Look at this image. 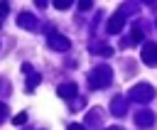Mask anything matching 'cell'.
Wrapping results in <instances>:
<instances>
[{"instance_id":"1","label":"cell","mask_w":157,"mask_h":130,"mask_svg":"<svg viewBox=\"0 0 157 130\" xmlns=\"http://www.w3.org/2000/svg\"><path fill=\"white\" fill-rule=\"evenodd\" d=\"M110 81H113L110 66H96V69L88 74V86H91V88H108Z\"/></svg>"},{"instance_id":"2","label":"cell","mask_w":157,"mask_h":130,"mask_svg":"<svg viewBox=\"0 0 157 130\" xmlns=\"http://www.w3.org/2000/svg\"><path fill=\"white\" fill-rule=\"evenodd\" d=\"M128 98H130V101H135V103H150V101L155 98V88H152L150 83H137V86H132V88H130Z\"/></svg>"},{"instance_id":"3","label":"cell","mask_w":157,"mask_h":130,"mask_svg":"<svg viewBox=\"0 0 157 130\" xmlns=\"http://www.w3.org/2000/svg\"><path fill=\"white\" fill-rule=\"evenodd\" d=\"M47 44H49L52 49H56V52H66V49L71 47V42H69V37H64V34H59L56 29H49V37H47Z\"/></svg>"},{"instance_id":"4","label":"cell","mask_w":157,"mask_h":130,"mask_svg":"<svg viewBox=\"0 0 157 130\" xmlns=\"http://www.w3.org/2000/svg\"><path fill=\"white\" fill-rule=\"evenodd\" d=\"M140 59H142V64L155 66V64H157V44H155V42H147V44L142 47V52H140Z\"/></svg>"},{"instance_id":"5","label":"cell","mask_w":157,"mask_h":130,"mask_svg":"<svg viewBox=\"0 0 157 130\" xmlns=\"http://www.w3.org/2000/svg\"><path fill=\"white\" fill-rule=\"evenodd\" d=\"M135 123H137V128H152L155 125V113L150 108H140L135 113Z\"/></svg>"},{"instance_id":"6","label":"cell","mask_w":157,"mask_h":130,"mask_svg":"<svg viewBox=\"0 0 157 130\" xmlns=\"http://www.w3.org/2000/svg\"><path fill=\"white\" fill-rule=\"evenodd\" d=\"M123 27H125V15H123L120 10H115V12L110 15V20H108V32H110V34H120Z\"/></svg>"},{"instance_id":"7","label":"cell","mask_w":157,"mask_h":130,"mask_svg":"<svg viewBox=\"0 0 157 130\" xmlns=\"http://www.w3.org/2000/svg\"><path fill=\"white\" fill-rule=\"evenodd\" d=\"M17 25H20V27H25V29H29V32H34V29L39 27L32 12H20V15H17Z\"/></svg>"},{"instance_id":"8","label":"cell","mask_w":157,"mask_h":130,"mask_svg":"<svg viewBox=\"0 0 157 130\" xmlns=\"http://www.w3.org/2000/svg\"><path fill=\"white\" fill-rule=\"evenodd\" d=\"M110 113H113L115 118H123V115L128 113V108H125V98H123V96H115V98L110 101Z\"/></svg>"},{"instance_id":"9","label":"cell","mask_w":157,"mask_h":130,"mask_svg":"<svg viewBox=\"0 0 157 130\" xmlns=\"http://www.w3.org/2000/svg\"><path fill=\"white\" fill-rule=\"evenodd\" d=\"M76 93H78L76 83H64V86H59V96H61V98H66V101H74V98H76Z\"/></svg>"},{"instance_id":"10","label":"cell","mask_w":157,"mask_h":130,"mask_svg":"<svg viewBox=\"0 0 157 130\" xmlns=\"http://www.w3.org/2000/svg\"><path fill=\"white\" fill-rule=\"evenodd\" d=\"M93 52H96V54H103V56H110V54H113V47L105 44V42H101V44L93 47Z\"/></svg>"},{"instance_id":"11","label":"cell","mask_w":157,"mask_h":130,"mask_svg":"<svg viewBox=\"0 0 157 130\" xmlns=\"http://www.w3.org/2000/svg\"><path fill=\"white\" fill-rule=\"evenodd\" d=\"M39 81H42V74H34V71L27 74V91H34V86H37Z\"/></svg>"},{"instance_id":"12","label":"cell","mask_w":157,"mask_h":130,"mask_svg":"<svg viewBox=\"0 0 157 130\" xmlns=\"http://www.w3.org/2000/svg\"><path fill=\"white\" fill-rule=\"evenodd\" d=\"M142 37H145V29H142L140 22H137V25L132 27V32H130V39H132V42H142Z\"/></svg>"},{"instance_id":"13","label":"cell","mask_w":157,"mask_h":130,"mask_svg":"<svg viewBox=\"0 0 157 130\" xmlns=\"http://www.w3.org/2000/svg\"><path fill=\"white\" fill-rule=\"evenodd\" d=\"M12 123H15V125H17V128H22V125H25V123H27V113H17V115H15V118H12Z\"/></svg>"},{"instance_id":"14","label":"cell","mask_w":157,"mask_h":130,"mask_svg":"<svg viewBox=\"0 0 157 130\" xmlns=\"http://www.w3.org/2000/svg\"><path fill=\"white\" fill-rule=\"evenodd\" d=\"M54 7H56V10H69V7H71V0H56Z\"/></svg>"},{"instance_id":"15","label":"cell","mask_w":157,"mask_h":130,"mask_svg":"<svg viewBox=\"0 0 157 130\" xmlns=\"http://www.w3.org/2000/svg\"><path fill=\"white\" fill-rule=\"evenodd\" d=\"M91 7H93V2H91V0H83V2H78V10H83V12H86V10H91Z\"/></svg>"},{"instance_id":"16","label":"cell","mask_w":157,"mask_h":130,"mask_svg":"<svg viewBox=\"0 0 157 130\" xmlns=\"http://www.w3.org/2000/svg\"><path fill=\"white\" fill-rule=\"evenodd\" d=\"M7 12H10V5L7 2H0V17H5Z\"/></svg>"},{"instance_id":"17","label":"cell","mask_w":157,"mask_h":130,"mask_svg":"<svg viewBox=\"0 0 157 130\" xmlns=\"http://www.w3.org/2000/svg\"><path fill=\"white\" fill-rule=\"evenodd\" d=\"M5 118H7V105H5V103H0V123H2Z\"/></svg>"},{"instance_id":"18","label":"cell","mask_w":157,"mask_h":130,"mask_svg":"<svg viewBox=\"0 0 157 130\" xmlns=\"http://www.w3.org/2000/svg\"><path fill=\"white\" fill-rule=\"evenodd\" d=\"M69 130H86V128H83L81 123H71V125H69Z\"/></svg>"},{"instance_id":"19","label":"cell","mask_w":157,"mask_h":130,"mask_svg":"<svg viewBox=\"0 0 157 130\" xmlns=\"http://www.w3.org/2000/svg\"><path fill=\"white\" fill-rule=\"evenodd\" d=\"M22 74H32V64H22Z\"/></svg>"},{"instance_id":"20","label":"cell","mask_w":157,"mask_h":130,"mask_svg":"<svg viewBox=\"0 0 157 130\" xmlns=\"http://www.w3.org/2000/svg\"><path fill=\"white\" fill-rule=\"evenodd\" d=\"M105 130H123V128H118V125H113V128H105Z\"/></svg>"},{"instance_id":"21","label":"cell","mask_w":157,"mask_h":130,"mask_svg":"<svg viewBox=\"0 0 157 130\" xmlns=\"http://www.w3.org/2000/svg\"><path fill=\"white\" fill-rule=\"evenodd\" d=\"M0 83H2V81H0Z\"/></svg>"}]
</instances>
